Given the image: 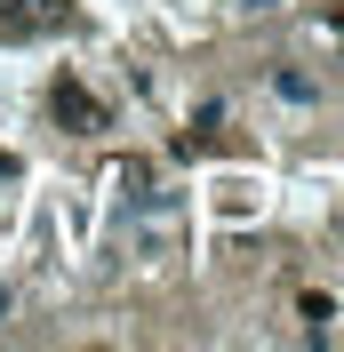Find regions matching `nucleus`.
<instances>
[{"label":"nucleus","mask_w":344,"mask_h":352,"mask_svg":"<svg viewBox=\"0 0 344 352\" xmlns=\"http://www.w3.org/2000/svg\"><path fill=\"white\" fill-rule=\"evenodd\" d=\"M72 8L65 0H0V32H17V41H32V32H65Z\"/></svg>","instance_id":"obj_1"},{"label":"nucleus","mask_w":344,"mask_h":352,"mask_svg":"<svg viewBox=\"0 0 344 352\" xmlns=\"http://www.w3.org/2000/svg\"><path fill=\"white\" fill-rule=\"evenodd\" d=\"M0 312H8V288H0Z\"/></svg>","instance_id":"obj_3"},{"label":"nucleus","mask_w":344,"mask_h":352,"mask_svg":"<svg viewBox=\"0 0 344 352\" xmlns=\"http://www.w3.org/2000/svg\"><path fill=\"white\" fill-rule=\"evenodd\" d=\"M48 112H56V120H65L72 136H88V129H105V104H96V96H88V88L72 80V72H56V88H48Z\"/></svg>","instance_id":"obj_2"}]
</instances>
